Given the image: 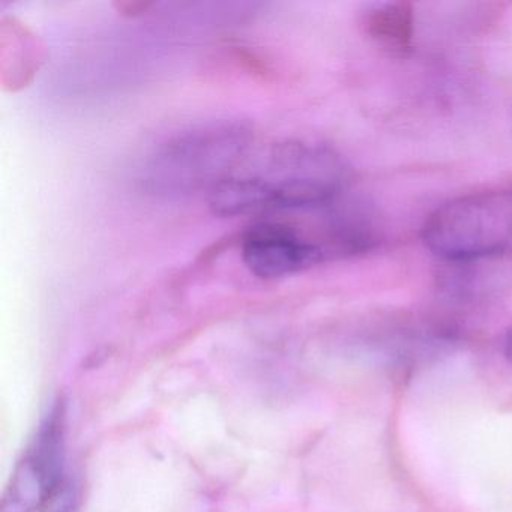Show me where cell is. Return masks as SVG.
<instances>
[{
    "instance_id": "6da1fadb",
    "label": "cell",
    "mask_w": 512,
    "mask_h": 512,
    "mask_svg": "<svg viewBox=\"0 0 512 512\" xmlns=\"http://www.w3.org/2000/svg\"><path fill=\"white\" fill-rule=\"evenodd\" d=\"M251 131L242 124L196 128L164 143L149 161L146 182L160 194H187L217 187L244 157ZM209 190V191H211Z\"/></svg>"
},
{
    "instance_id": "7a4b0ae2",
    "label": "cell",
    "mask_w": 512,
    "mask_h": 512,
    "mask_svg": "<svg viewBox=\"0 0 512 512\" xmlns=\"http://www.w3.org/2000/svg\"><path fill=\"white\" fill-rule=\"evenodd\" d=\"M422 239L449 262H473L512 248V190L485 191L451 200L425 221Z\"/></svg>"
},
{
    "instance_id": "3957f363",
    "label": "cell",
    "mask_w": 512,
    "mask_h": 512,
    "mask_svg": "<svg viewBox=\"0 0 512 512\" xmlns=\"http://www.w3.org/2000/svg\"><path fill=\"white\" fill-rule=\"evenodd\" d=\"M251 176L265 190L269 211L322 208L349 181L341 155L322 143L287 140L269 151L262 172Z\"/></svg>"
},
{
    "instance_id": "277c9868",
    "label": "cell",
    "mask_w": 512,
    "mask_h": 512,
    "mask_svg": "<svg viewBox=\"0 0 512 512\" xmlns=\"http://www.w3.org/2000/svg\"><path fill=\"white\" fill-rule=\"evenodd\" d=\"M65 461V404L52 407L2 500L0 512H34L62 487Z\"/></svg>"
},
{
    "instance_id": "5b68a950",
    "label": "cell",
    "mask_w": 512,
    "mask_h": 512,
    "mask_svg": "<svg viewBox=\"0 0 512 512\" xmlns=\"http://www.w3.org/2000/svg\"><path fill=\"white\" fill-rule=\"evenodd\" d=\"M325 257L322 245L284 224H256L242 238V259L251 274L263 280L289 277Z\"/></svg>"
},
{
    "instance_id": "8992f818",
    "label": "cell",
    "mask_w": 512,
    "mask_h": 512,
    "mask_svg": "<svg viewBox=\"0 0 512 512\" xmlns=\"http://www.w3.org/2000/svg\"><path fill=\"white\" fill-rule=\"evenodd\" d=\"M368 37L394 55H406L412 50L415 17L412 7L404 2H379L370 5L364 14Z\"/></svg>"
},
{
    "instance_id": "52a82bcc",
    "label": "cell",
    "mask_w": 512,
    "mask_h": 512,
    "mask_svg": "<svg viewBox=\"0 0 512 512\" xmlns=\"http://www.w3.org/2000/svg\"><path fill=\"white\" fill-rule=\"evenodd\" d=\"M10 32V38L2 34V43L11 46L10 58L13 59V89L16 85L23 86L29 82V77L38 70V62L41 59L40 47L35 41L34 35L23 28L19 23L13 22L5 25Z\"/></svg>"
},
{
    "instance_id": "ba28073f",
    "label": "cell",
    "mask_w": 512,
    "mask_h": 512,
    "mask_svg": "<svg viewBox=\"0 0 512 512\" xmlns=\"http://www.w3.org/2000/svg\"><path fill=\"white\" fill-rule=\"evenodd\" d=\"M79 503V493L73 482L65 481L62 487L44 503L41 512H74Z\"/></svg>"
},
{
    "instance_id": "9c48e42d",
    "label": "cell",
    "mask_w": 512,
    "mask_h": 512,
    "mask_svg": "<svg viewBox=\"0 0 512 512\" xmlns=\"http://www.w3.org/2000/svg\"><path fill=\"white\" fill-rule=\"evenodd\" d=\"M506 353H508L509 358L512 359V332H509L508 338H506Z\"/></svg>"
}]
</instances>
